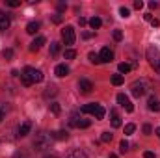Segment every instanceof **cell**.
Listing matches in <instances>:
<instances>
[{
  "label": "cell",
  "instance_id": "1",
  "mask_svg": "<svg viewBox=\"0 0 160 158\" xmlns=\"http://www.w3.org/2000/svg\"><path fill=\"white\" fill-rule=\"evenodd\" d=\"M43 80V73L36 67H24L22 75H21V82L22 86H32V84H39Z\"/></svg>",
  "mask_w": 160,
  "mask_h": 158
},
{
  "label": "cell",
  "instance_id": "2",
  "mask_svg": "<svg viewBox=\"0 0 160 158\" xmlns=\"http://www.w3.org/2000/svg\"><path fill=\"white\" fill-rule=\"evenodd\" d=\"M149 89H151V84H149V80H145V78L136 80V82H132V86H130V91H132L134 97H143Z\"/></svg>",
  "mask_w": 160,
  "mask_h": 158
},
{
  "label": "cell",
  "instance_id": "3",
  "mask_svg": "<svg viewBox=\"0 0 160 158\" xmlns=\"http://www.w3.org/2000/svg\"><path fill=\"white\" fill-rule=\"evenodd\" d=\"M50 143H52V136L47 132H39L34 140V149L36 151H47V149H50Z\"/></svg>",
  "mask_w": 160,
  "mask_h": 158
},
{
  "label": "cell",
  "instance_id": "4",
  "mask_svg": "<svg viewBox=\"0 0 160 158\" xmlns=\"http://www.w3.org/2000/svg\"><path fill=\"white\" fill-rule=\"evenodd\" d=\"M147 60H149V63L155 67V71L160 73V50L157 47H149V48H147Z\"/></svg>",
  "mask_w": 160,
  "mask_h": 158
},
{
  "label": "cell",
  "instance_id": "5",
  "mask_svg": "<svg viewBox=\"0 0 160 158\" xmlns=\"http://www.w3.org/2000/svg\"><path fill=\"white\" fill-rule=\"evenodd\" d=\"M62 39L65 45H73L75 39H77V36H75V28L73 26H65L63 30H62Z\"/></svg>",
  "mask_w": 160,
  "mask_h": 158
},
{
  "label": "cell",
  "instance_id": "6",
  "mask_svg": "<svg viewBox=\"0 0 160 158\" xmlns=\"http://www.w3.org/2000/svg\"><path fill=\"white\" fill-rule=\"evenodd\" d=\"M99 58H101V63H110V62L114 60V52H112V50H110L108 47H104V48L101 50Z\"/></svg>",
  "mask_w": 160,
  "mask_h": 158
},
{
  "label": "cell",
  "instance_id": "7",
  "mask_svg": "<svg viewBox=\"0 0 160 158\" xmlns=\"http://www.w3.org/2000/svg\"><path fill=\"white\" fill-rule=\"evenodd\" d=\"M118 102H119V104L125 108V110H127V112H132V110H134L132 102H130V101H128V97H127V95H123V93H119V95H118Z\"/></svg>",
  "mask_w": 160,
  "mask_h": 158
},
{
  "label": "cell",
  "instance_id": "8",
  "mask_svg": "<svg viewBox=\"0 0 160 158\" xmlns=\"http://www.w3.org/2000/svg\"><path fill=\"white\" fill-rule=\"evenodd\" d=\"M78 89H80V93H84V95H88V93H91V89H93V84H91L89 80L82 78V80L78 82Z\"/></svg>",
  "mask_w": 160,
  "mask_h": 158
},
{
  "label": "cell",
  "instance_id": "9",
  "mask_svg": "<svg viewBox=\"0 0 160 158\" xmlns=\"http://www.w3.org/2000/svg\"><path fill=\"white\" fill-rule=\"evenodd\" d=\"M43 45H45V37H43V36L36 37V39L30 43V52H38V50H39Z\"/></svg>",
  "mask_w": 160,
  "mask_h": 158
},
{
  "label": "cell",
  "instance_id": "10",
  "mask_svg": "<svg viewBox=\"0 0 160 158\" xmlns=\"http://www.w3.org/2000/svg\"><path fill=\"white\" fill-rule=\"evenodd\" d=\"M56 77H60V78H63V77H67L69 75V67L65 65V63H60V65H56Z\"/></svg>",
  "mask_w": 160,
  "mask_h": 158
},
{
  "label": "cell",
  "instance_id": "11",
  "mask_svg": "<svg viewBox=\"0 0 160 158\" xmlns=\"http://www.w3.org/2000/svg\"><path fill=\"white\" fill-rule=\"evenodd\" d=\"M30 128H32V123H30V121H24V123L19 126V136H21V138H24V136L30 132Z\"/></svg>",
  "mask_w": 160,
  "mask_h": 158
},
{
  "label": "cell",
  "instance_id": "12",
  "mask_svg": "<svg viewBox=\"0 0 160 158\" xmlns=\"http://www.w3.org/2000/svg\"><path fill=\"white\" fill-rule=\"evenodd\" d=\"M50 136H52V140H60V141H63V140L69 138V132H67V130H56V132H52Z\"/></svg>",
  "mask_w": 160,
  "mask_h": 158
},
{
  "label": "cell",
  "instance_id": "13",
  "mask_svg": "<svg viewBox=\"0 0 160 158\" xmlns=\"http://www.w3.org/2000/svg\"><path fill=\"white\" fill-rule=\"evenodd\" d=\"M147 106H149L151 112H160V101L157 99V97H151L149 102H147Z\"/></svg>",
  "mask_w": 160,
  "mask_h": 158
},
{
  "label": "cell",
  "instance_id": "14",
  "mask_svg": "<svg viewBox=\"0 0 160 158\" xmlns=\"http://www.w3.org/2000/svg\"><path fill=\"white\" fill-rule=\"evenodd\" d=\"M8 28H9V19H8V15L4 11H0V32H4Z\"/></svg>",
  "mask_w": 160,
  "mask_h": 158
},
{
  "label": "cell",
  "instance_id": "15",
  "mask_svg": "<svg viewBox=\"0 0 160 158\" xmlns=\"http://www.w3.org/2000/svg\"><path fill=\"white\" fill-rule=\"evenodd\" d=\"M38 30H39V22H36V21H32V22H28V26H26V32H28L30 36H34V34H38Z\"/></svg>",
  "mask_w": 160,
  "mask_h": 158
},
{
  "label": "cell",
  "instance_id": "16",
  "mask_svg": "<svg viewBox=\"0 0 160 158\" xmlns=\"http://www.w3.org/2000/svg\"><path fill=\"white\" fill-rule=\"evenodd\" d=\"M95 108H97V104H95V102H89V104H84V106L80 108V112H82V114H93Z\"/></svg>",
  "mask_w": 160,
  "mask_h": 158
},
{
  "label": "cell",
  "instance_id": "17",
  "mask_svg": "<svg viewBox=\"0 0 160 158\" xmlns=\"http://www.w3.org/2000/svg\"><path fill=\"white\" fill-rule=\"evenodd\" d=\"M104 114H106V112H104V108H102L101 104H97V108H95V112H93L91 116H93L95 119H102V117H104Z\"/></svg>",
  "mask_w": 160,
  "mask_h": 158
},
{
  "label": "cell",
  "instance_id": "18",
  "mask_svg": "<svg viewBox=\"0 0 160 158\" xmlns=\"http://www.w3.org/2000/svg\"><path fill=\"white\" fill-rule=\"evenodd\" d=\"M89 26H91L93 30H99V28L102 26V21H101L99 17H93V19H89Z\"/></svg>",
  "mask_w": 160,
  "mask_h": 158
},
{
  "label": "cell",
  "instance_id": "19",
  "mask_svg": "<svg viewBox=\"0 0 160 158\" xmlns=\"http://www.w3.org/2000/svg\"><path fill=\"white\" fill-rule=\"evenodd\" d=\"M56 93H58V91H56V87H54V86H48V87L45 89V93H43V97H45V99H50V97H54Z\"/></svg>",
  "mask_w": 160,
  "mask_h": 158
},
{
  "label": "cell",
  "instance_id": "20",
  "mask_svg": "<svg viewBox=\"0 0 160 158\" xmlns=\"http://www.w3.org/2000/svg\"><path fill=\"white\" fill-rule=\"evenodd\" d=\"M112 126H121V117L118 116V112L116 110H112Z\"/></svg>",
  "mask_w": 160,
  "mask_h": 158
},
{
  "label": "cell",
  "instance_id": "21",
  "mask_svg": "<svg viewBox=\"0 0 160 158\" xmlns=\"http://www.w3.org/2000/svg\"><path fill=\"white\" fill-rule=\"evenodd\" d=\"M130 69H132V65H130V63H127V62L119 63V75H127Z\"/></svg>",
  "mask_w": 160,
  "mask_h": 158
},
{
  "label": "cell",
  "instance_id": "22",
  "mask_svg": "<svg viewBox=\"0 0 160 158\" xmlns=\"http://www.w3.org/2000/svg\"><path fill=\"white\" fill-rule=\"evenodd\" d=\"M69 158H88V156H86V153H84V151H80V149H75V151H71Z\"/></svg>",
  "mask_w": 160,
  "mask_h": 158
},
{
  "label": "cell",
  "instance_id": "23",
  "mask_svg": "<svg viewBox=\"0 0 160 158\" xmlns=\"http://www.w3.org/2000/svg\"><path fill=\"white\" fill-rule=\"evenodd\" d=\"M69 125H71V126H77V128H78V125H80V117H78V114H73V116L69 117Z\"/></svg>",
  "mask_w": 160,
  "mask_h": 158
},
{
  "label": "cell",
  "instance_id": "24",
  "mask_svg": "<svg viewBox=\"0 0 160 158\" xmlns=\"http://www.w3.org/2000/svg\"><path fill=\"white\" fill-rule=\"evenodd\" d=\"M88 58H89V62H91V63H95V65H99V63H101V58H99V54H95V52H89V56H88Z\"/></svg>",
  "mask_w": 160,
  "mask_h": 158
},
{
  "label": "cell",
  "instance_id": "25",
  "mask_svg": "<svg viewBox=\"0 0 160 158\" xmlns=\"http://www.w3.org/2000/svg\"><path fill=\"white\" fill-rule=\"evenodd\" d=\"M60 52V43H50V56H56Z\"/></svg>",
  "mask_w": 160,
  "mask_h": 158
},
{
  "label": "cell",
  "instance_id": "26",
  "mask_svg": "<svg viewBox=\"0 0 160 158\" xmlns=\"http://www.w3.org/2000/svg\"><path fill=\"white\" fill-rule=\"evenodd\" d=\"M123 75H114V77H112V84H114V86H121V84H123Z\"/></svg>",
  "mask_w": 160,
  "mask_h": 158
},
{
  "label": "cell",
  "instance_id": "27",
  "mask_svg": "<svg viewBox=\"0 0 160 158\" xmlns=\"http://www.w3.org/2000/svg\"><path fill=\"white\" fill-rule=\"evenodd\" d=\"M119 15L123 17V19H127V17H130V9L123 6V7H119Z\"/></svg>",
  "mask_w": 160,
  "mask_h": 158
},
{
  "label": "cell",
  "instance_id": "28",
  "mask_svg": "<svg viewBox=\"0 0 160 158\" xmlns=\"http://www.w3.org/2000/svg\"><path fill=\"white\" fill-rule=\"evenodd\" d=\"M119 151L123 153V155H125V153L128 151V141H127V140H121V143H119Z\"/></svg>",
  "mask_w": 160,
  "mask_h": 158
},
{
  "label": "cell",
  "instance_id": "29",
  "mask_svg": "<svg viewBox=\"0 0 160 158\" xmlns=\"http://www.w3.org/2000/svg\"><path fill=\"white\" fill-rule=\"evenodd\" d=\"M65 58H67V60H75V58H77V52H75L73 48H67V50H65Z\"/></svg>",
  "mask_w": 160,
  "mask_h": 158
},
{
  "label": "cell",
  "instance_id": "30",
  "mask_svg": "<svg viewBox=\"0 0 160 158\" xmlns=\"http://www.w3.org/2000/svg\"><path fill=\"white\" fill-rule=\"evenodd\" d=\"M60 110H62V108H60V104H58V102H52V104H50V112H52L54 116H58V114H60Z\"/></svg>",
  "mask_w": 160,
  "mask_h": 158
},
{
  "label": "cell",
  "instance_id": "31",
  "mask_svg": "<svg viewBox=\"0 0 160 158\" xmlns=\"http://www.w3.org/2000/svg\"><path fill=\"white\" fill-rule=\"evenodd\" d=\"M136 130V125H132V123H128V125H125V134L128 136V134H132Z\"/></svg>",
  "mask_w": 160,
  "mask_h": 158
},
{
  "label": "cell",
  "instance_id": "32",
  "mask_svg": "<svg viewBox=\"0 0 160 158\" xmlns=\"http://www.w3.org/2000/svg\"><path fill=\"white\" fill-rule=\"evenodd\" d=\"M101 140H102L104 143H108V141H112V134H110V132H102V136H101Z\"/></svg>",
  "mask_w": 160,
  "mask_h": 158
},
{
  "label": "cell",
  "instance_id": "33",
  "mask_svg": "<svg viewBox=\"0 0 160 158\" xmlns=\"http://www.w3.org/2000/svg\"><path fill=\"white\" fill-rule=\"evenodd\" d=\"M2 54H4V58H6V60H11V58H13V50H11V48H6Z\"/></svg>",
  "mask_w": 160,
  "mask_h": 158
},
{
  "label": "cell",
  "instance_id": "34",
  "mask_svg": "<svg viewBox=\"0 0 160 158\" xmlns=\"http://www.w3.org/2000/svg\"><path fill=\"white\" fill-rule=\"evenodd\" d=\"M89 125H91V121H89V119H82V121H80V125H78V128H88Z\"/></svg>",
  "mask_w": 160,
  "mask_h": 158
},
{
  "label": "cell",
  "instance_id": "35",
  "mask_svg": "<svg viewBox=\"0 0 160 158\" xmlns=\"http://www.w3.org/2000/svg\"><path fill=\"white\" fill-rule=\"evenodd\" d=\"M114 39H116V41L123 39V32H121V30H114Z\"/></svg>",
  "mask_w": 160,
  "mask_h": 158
},
{
  "label": "cell",
  "instance_id": "36",
  "mask_svg": "<svg viewBox=\"0 0 160 158\" xmlns=\"http://www.w3.org/2000/svg\"><path fill=\"white\" fill-rule=\"evenodd\" d=\"M6 4H8L9 7H17V6H21V2H19V0H8Z\"/></svg>",
  "mask_w": 160,
  "mask_h": 158
},
{
  "label": "cell",
  "instance_id": "37",
  "mask_svg": "<svg viewBox=\"0 0 160 158\" xmlns=\"http://www.w3.org/2000/svg\"><path fill=\"white\" fill-rule=\"evenodd\" d=\"M143 134H147V136L153 134V126L151 125H143Z\"/></svg>",
  "mask_w": 160,
  "mask_h": 158
},
{
  "label": "cell",
  "instance_id": "38",
  "mask_svg": "<svg viewBox=\"0 0 160 158\" xmlns=\"http://www.w3.org/2000/svg\"><path fill=\"white\" fill-rule=\"evenodd\" d=\"M142 7H143V2L142 0H136L134 2V9H142Z\"/></svg>",
  "mask_w": 160,
  "mask_h": 158
},
{
  "label": "cell",
  "instance_id": "39",
  "mask_svg": "<svg viewBox=\"0 0 160 158\" xmlns=\"http://www.w3.org/2000/svg\"><path fill=\"white\" fill-rule=\"evenodd\" d=\"M143 158H157V156H155V153H151V151H145V153H143Z\"/></svg>",
  "mask_w": 160,
  "mask_h": 158
},
{
  "label": "cell",
  "instance_id": "40",
  "mask_svg": "<svg viewBox=\"0 0 160 158\" xmlns=\"http://www.w3.org/2000/svg\"><path fill=\"white\" fill-rule=\"evenodd\" d=\"M52 21H54L56 24H60V22H62V15H54V17H52Z\"/></svg>",
  "mask_w": 160,
  "mask_h": 158
},
{
  "label": "cell",
  "instance_id": "41",
  "mask_svg": "<svg viewBox=\"0 0 160 158\" xmlns=\"http://www.w3.org/2000/svg\"><path fill=\"white\" fill-rule=\"evenodd\" d=\"M65 7H67V4H63V2H60V4H58V11H63Z\"/></svg>",
  "mask_w": 160,
  "mask_h": 158
},
{
  "label": "cell",
  "instance_id": "42",
  "mask_svg": "<svg viewBox=\"0 0 160 158\" xmlns=\"http://www.w3.org/2000/svg\"><path fill=\"white\" fill-rule=\"evenodd\" d=\"M149 7H151V9H157V7H158V2H149Z\"/></svg>",
  "mask_w": 160,
  "mask_h": 158
},
{
  "label": "cell",
  "instance_id": "43",
  "mask_svg": "<svg viewBox=\"0 0 160 158\" xmlns=\"http://www.w3.org/2000/svg\"><path fill=\"white\" fill-rule=\"evenodd\" d=\"M78 24H80V26H84V24H88V21H86L84 17H80V19H78Z\"/></svg>",
  "mask_w": 160,
  "mask_h": 158
},
{
  "label": "cell",
  "instance_id": "44",
  "mask_svg": "<svg viewBox=\"0 0 160 158\" xmlns=\"http://www.w3.org/2000/svg\"><path fill=\"white\" fill-rule=\"evenodd\" d=\"M143 19H145V21H149V22H151V21H153V15H151V13H147V15H143Z\"/></svg>",
  "mask_w": 160,
  "mask_h": 158
},
{
  "label": "cell",
  "instance_id": "45",
  "mask_svg": "<svg viewBox=\"0 0 160 158\" xmlns=\"http://www.w3.org/2000/svg\"><path fill=\"white\" fill-rule=\"evenodd\" d=\"M82 37H84V39H89V37H91V32H84Z\"/></svg>",
  "mask_w": 160,
  "mask_h": 158
},
{
  "label": "cell",
  "instance_id": "46",
  "mask_svg": "<svg viewBox=\"0 0 160 158\" xmlns=\"http://www.w3.org/2000/svg\"><path fill=\"white\" fill-rule=\"evenodd\" d=\"M4 116H6V112H4V110H2V108H0V123H2V121H4Z\"/></svg>",
  "mask_w": 160,
  "mask_h": 158
},
{
  "label": "cell",
  "instance_id": "47",
  "mask_svg": "<svg viewBox=\"0 0 160 158\" xmlns=\"http://www.w3.org/2000/svg\"><path fill=\"white\" fill-rule=\"evenodd\" d=\"M155 134H157V136H158V138H160V126H158V128H157V130H155Z\"/></svg>",
  "mask_w": 160,
  "mask_h": 158
},
{
  "label": "cell",
  "instance_id": "48",
  "mask_svg": "<svg viewBox=\"0 0 160 158\" xmlns=\"http://www.w3.org/2000/svg\"><path fill=\"white\" fill-rule=\"evenodd\" d=\"M108 158H118V155H114V153H112V155H108Z\"/></svg>",
  "mask_w": 160,
  "mask_h": 158
}]
</instances>
